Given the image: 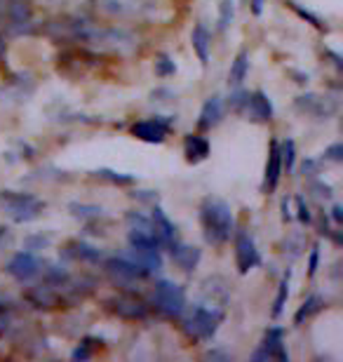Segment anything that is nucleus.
<instances>
[{"label": "nucleus", "instance_id": "obj_4", "mask_svg": "<svg viewBox=\"0 0 343 362\" xmlns=\"http://www.w3.org/2000/svg\"><path fill=\"white\" fill-rule=\"evenodd\" d=\"M151 306L158 310L160 315L179 320L186 313V292L184 287L172 280H158L151 294Z\"/></svg>", "mask_w": 343, "mask_h": 362}, {"label": "nucleus", "instance_id": "obj_44", "mask_svg": "<svg viewBox=\"0 0 343 362\" xmlns=\"http://www.w3.org/2000/svg\"><path fill=\"white\" fill-rule=\"evenodd\" d=\"M7 313H10V303H7L5 296L0 294V322L7 325V320H10V317H7ZM0 332H3V325H0Z\"/></svg>", "mask_w": 343, "mask_h": 362}, {"label": "nucleus", "instance_id": "obj_5", "mask_svg": "<svg viewBox=\"0 0 343 362\" xmlns=\"http://www.w3.org/2000/svg\"><path fill=\"white\" fill-rule=\"evenodd\" d=\"M0 14L10 33H26L33 26L31 0H0Z\"/></svg>", "mask_w": 343, "mask_h": 362}, {"label": "nucleus", "instance_id": "obj_8", "mask_svg": "<svg viewBox=\"0 0 343 362\" xmlns=\"http://www.w3.org/2000/svg\"><path fill=\"white\" fill-rule=\"evenodd\" d=\"M42 269V259L35 252H17L10 257V262L5 264V273L14 278L17 282H31L33 278H38Z\"/></svg>", "mask_w": 343, "mask_h": 362}, {"label": "nucleus", "instance_id": "obj_15", "mask_svg": "<svg viewBox=\"0 0 343 362\" xmlns=\"http://www.w3.org/2000/svg\"><path fill=\"white\" fill-rule=\"evenodd\" d=\"M223 111H226L223 99L219 97V94H211V97L205 99V104H202V108H200L198 127L202 129V132H207V129L216 127L219 122L223 120Z\"/></svg>", "mask_w": 343, "mask_h": 362}, {"label": "nucleus", "instance_id": "obj_36", "mask_svg": "<svg viewBox=\"0 0 343 362\" xmlns=\"http://www.w3.org/2000/svg\"><path fill=\"white\" fill-rule=\"evenodd\" d=\"M310 191L315 193L318 198H322V200H332V195H334V188L330 184H325V181H313Z\"/></svg>", "mask_w": 343, "mask_h": 362}, {"label": "nucleus", "instance_id": "obj_20", "mask_svg": "<svg viewBox=\"0 0 343 362\" xmlns=\"http://www.w3.org/2000/svg\"><path fill=\"white\" fill-rule=\"evenodd\" d=\"M64 255L76 259V262H85V264H101L104 262V252L99 247H94V245L85 243V240H73L66 245V250H64Z\"/></svg>", "mask_w": 343, "mask_h": 362}, {"label": "nucleus", "instance_id": "obj_28", "mask_svg": "<svg viewBox=\"0 0 343 362\" xmlns=\"http://www.w3.org/2000/svg\"><path fill=\"white\" fill-rule=\"evenodd\" d=\"M94 175H97L99 179L111 181V184H115V186H132L136 181L132 175H122V172H115V170H108V168H101V170L94 172Z\"/></svg>", "mask_w": 343, "mask_h": 362}, {"label": "nucleus", "instance_id": "obj_25", "mask_svg": "<svg viewBox=\"0 0 343 362\" xmlns=\"http://www.w3.org/2000/svg\"><path fill=\"white\" fill-rule=\"evenodd\" d=\"M127 243H129V247H134V250H141V247H158V250H165V247H163V243L158 240V235L153 233V230L129 228Z\"/></svg>", "mask_w": 343, "mask_h": 362}, {"label": "nucleus", "instance_id": "obj_19", "mask_svg": "<svg viewBox=\"0 0 343 362\" xmlns=\"http://www.w3.org/2000/svg\"><path fill=\"white\" fill-rule=\"evenodd\" d=\"M151 223H153V230H156L158 240L163 243V247L177 240V226H174V221L163 212V207L156 205L151 209Z\"/></svg>", "mask_w": 343, "mask_h": 362}, {"label": "nucleus", "instance_id": "obj_13", "mask_svg": "<svg viewBox=\"0 0 343 362\" xmlns=\"http://www.w3.org/2000/svg\"><path fill=\"white\" fill-rule=\"evenodd\" d=\"M104 269H106L108 275H111V278L120 280V282H139V280L149 278V275H146V271L139 269V266L129 257H111V259H104Z\"/></svg>", "mask_w": 343, "mask_h": 362}, {"label": "nucleus", "instance_id": "obj_43", "mask_svg": "<svg viewBox=\"0 0 343 362\" xmlns=\"http://www.w3.org/2000/svg\"><path fill=\"white\" fill-rule=\"evenodd\" d=\"M205 358H207V360H223V362H231V360H233V356H231V353H226V351H221V349H214V351H209Z\"/></svg>", "mask_w": 343, "mask_h": 362}, {"label": "nucleus", "instance_id": "obj_30", "mask_svg": "<svg viewBox=\"0 0 343 362\" xmlns=\"http://www.w3.org/2000/svg\"><path fill=\"white\" fill-rule=\"evenodd\" d=\"M280 158H282V172L284 170H287V172L294 170V165H296V144L291 139L280 144Z\"/></svg>", "mask_w": 343, "mask_h": 362}, {"label": "nucleus", "instance_id": "obj_27", "mask_svg": "<svg viewBox=\"0 0 343 362\" xmlns=\"http://www.w3.org/2000/svg\"><path fill=\"white\" fill-rule=\"evenodd\" d=\"M289 271L284 273V278L280 280V285H277V294H275V301H273V310H271V315L273 317H280L282 315V310L284 306H287V299H289Z\"/></svg>", "mask_w": 343, "mask_h": 362}, {"label": "nucleus", "instance_id": "obj_39", "mask_svg": "<svg viewBox=\"0 0 343 362\" xmlns=\"http://www.w3.org/2000/svg\"><path fill=\"white\" fill-rule=\"evenodd\" d=\"M318 266H320V247H318V245H313L310 257H308V278H315Z\"/></svg>", "mask_w": 343, "mask_h": 362}, {"label": "nucleus", "instance_id": "obj_9", "mask_svg": "<svg viewBox=\"0 0 343 362\" xmlns=\"http://www.w3.org/2000/svg\"><path fill=\"white\" fill-rule=\"evenodd\" d=\"M236 240H233V247H236V266L240 275H247L254 271L261 264V252L254 243V238L247 233V230H236Z\"/></svg>", "mask_w": 343, "mask_h": 362}, {"label": "nucleus", "instance_id": "obj_7", "mask_svg": "<svg viewBox=\"0 0 343 362\" xmlns=\"http://www.w3.org/2000/svg\"><path fill=\"white\" fill-rule=\"evenodd\" d=\"M294 108L301 111L303 115H310V118H315V120H330L339 111V101L330 97V94L308 92V94H301V97L294 99Z\"/></svg>", "mask_w": 343, "mask_h": 362}, {"label": "nucleus", "instance_id": "obj_2", "mask_svg": "<svg viewBox=\"0 0 343 362\" xmlns=\"http://www.w3.org/2000/svg\"><path fill=\"white\" fill-rule=\"evenodd\" d=\"M223 308L221 306H209V303H198L188 313L181 315V329L191 341L205 344L216 337L219 327L223 322Z\"/></svg>", "mask_w": 343, "mask_h": 362}, {"label": "nucleus", "instance_id": "obj_26", "mask_svg": "<svg viewBox=\"0 0 343 362\" xmlns=\"http://www.w3.org/2000/svg\"><path fill=\"white\" fill-rule=\"evenodd\" d=\"M69 212L80 221H97L104 216V209L99 205H90V202H71Z\"/></svg>", "mask_w": 343, "mask_h": 362}, {"label": "nucleus", "instance_id": "obj_46", "mask_svg": "<svg viewBox=\"0 0 343 362\" xmlns=\"http://www.w3.org/2000/svg\"><path fill=\"white\" fill-rule=\"evenodd\" d=\"M252 360H254V362H261V360H266V362H268V360H271V358H268V353H266V351H264V349H261V346H259V349L252 353Z\"/></svg>", "mask_w": 343, "mask_h": 362}, {"label": "nucleus", "instance_id": "obj_17", "mask_svg": "<svg viewBox=\"0 0 343 362\" xmlns=\"http://www.w3.org/2000/svg\"><path fill=\"white\" fill-rule=\"evenodd\" d=\"M282 177V158H280V144L271 141V153L266 160V175H264V193H273Z\"/></svg>", "mask_w": 343, "mask_h": 362}, {"label": "nucleus", "instance_id": "obj_23", "mask_svg": "<svg viewBox=\"0 0 343 362\" xmlns=\"http://www.w3.org/2000/svg\"><path fill=\"white\" fill-rule=\"evenodd\" d=\"M247 74H250V52L247 49H240L236 54V59L231 64V71H228V85L231 88H240L245 83Z\"/></svg>", "mask_w": 343, "mask_h": 362}, {"label": "nucleus", "instance_id": "obj_34", "mask_svg": "<svg viewBox=\"0 0 343 362\" xmlns=\"http://www.w3.org/2000/svg\"><path fill=\"white\" fill-rule=\"evenodd\" d=\"M50 243H52V238L50 235H28L26 238V250H31V252L45 250Z\"/></svg>", "mask_w": 343, "mask_h": 362}, {"label": "nucleus", "instance_id": "obj_10", "mask_svg": "<svg viewBox=\"0 0 343 362\" xmlns=\"http://www.w3.org/2000/svg\"><path fill=\"white\" fill-rule=\"evenodd\" d=\"M172 125L174 118H170V115H153V118L134 122L132 134L146 144H163L167 139V134H170Z\"/></svg>", "mask_w": 343, "mask_h": 362}, {"label": "nucleus", "instance_id": "obj_1", "mask_svg": "<svg viewBox=\"0 0 343 362\" xmlns=\"http://www.w3.org/2000/svg\"><path fill=\"white\" fill-rule=\"evenodd\" d=\"M200 226L202 235L214 247H223L231 243L233 233H236V216L226 200L221 198H205L200 202Z\"/></svg>", "mask_w": 343, "mask_h": 362}, {"label": "nucleus", "instance_id": "obj_22", "mask_svg": "<svg viewBox=\"0 0 343 362\" xmlns=\"http://www.w3.org/2000/svg\"><path fill=\"white\" fill-rule=\"evenodd\" d=\"M191 45H193V52L198 54V59L202 66L209 64V52H211V33L205 24H198L193 28L191 33Z\"/></svg>", "mask_w": 343, "mask_h": 362}, {"label": "nucleus", "instance_id": "obj_21", "mask_svg": "<svg viewBox=\"0 0 343 362\" xmlns=\"http://www.w3.org/2000/svg\"><path fill=\"white\" fill-rule=\"evenodd\" d=\"M209 141L202 134H188L184 139V156L191 165H198L202 160H207L209 156Z\"/></svg>", "mask_w": 343, "mask_h": 362}, {"label": "nucleus", "instance_id": "obj_32", "mask_svg": "<svg viewBox=\"0 0 343 362\" xmlns=\"http://www.w3.org/2000/svg\"><path fill=\"white\" fill-rule=\"evenodd\" d=\"M156 74L160 78H167V76H174L177 74V64H174L167 54H160L158 62H156Z\"/></svg>", "mask_w": 343, "mask_h": 362}, {"label": "nucleus", "instance_id": "obj_12", "mask_svg": "<svg viewBox=\"0 0 343 362\" xmlns=\"http://www.w3.org/2000/svg\"><path fill=\"white\" fill-rule=\"evenodd\" d=\"M240 115H245L247 120L252 122H271L273 115H275V108H273V101L268 97L266 92H247V99H245V106Z\"/></svg>", "mask_w": 343, "mask_h": 362}, {"label": "nucleus", "instance_id": "obj_37", "mask_svg": "<svg viewBox=\"0 0 343 362\" xmlns=\"http://www.w3.org/2000/svg\"><path fill=\"white\" fill-rule=\"evenodd\" d=\"M92 346H94V339H85V341L73 351V360H90L92 358Z\"/></svg>", "mask_w": 343, "mask_h": 362}, {"label": "nucleus", "instance_id": "obj_42", "mask_svg": "<svg viewBox=\"0 0 343 362\" xmlns=\"http://www.w3.org/2000/svg\"><path fill=\"white\" fill-rule=\"evenodd\" d=\"M12 230L7 228V226H0V250H5V247H10L12 245Z\"/></svg>", "mask_w": 343, "mask_h": 362}, {"label": "nucleus", "instance_id": "obj_38", "mask_svg": "<svg viewBox=\"0 0 343 362\" xmlns=\"http://www.w3.org/2000/svg\"><path fill=\"white\" fill-rule=\"evenodd\" d=\"M296 212H298V219H301V223H310V221H313L310 207L306 205L303 195H296Z\"/></svg>", "mask_w": 343, "mask_h": 362}, {"label": "nucleus", "instance_id": "obj_18", "mask_svg": "<svg viewBox=\"0 0 343 362\" xmlns=\"http://www.w3.org/2000/svg\"><path fill=\"white\" fill-rule=\"evenodd\" d=\"M261 349L268 353V358L271 360L289 362V351H287V344H284V332L280 327H268L266 329Z\"/></svg>", "mask_w": 343, "mask_h": 362}, {"label": "nucleus", "instance_id": "obj_3", "mask_svg": "<svg viewBox=\"0 0 343 362\" xmlns=\"http://www.w3.org/2000/svg\"><path fill=\"white\" fill-rule=\"evenodd\" d=\"M0 209H3L14 223H28V221H35L42 214L45 202L33 193L0 191Z\"/></svg>", "mask_w": 343, "mask_h": 362}, {"label": "nucleus", "instance_id": "obj_45", "mask_svg": "<svg viewBox=\"0 0 343 362\" xmlns=\"http://www.w3.org/2000/svg\"><path fill=\"white\" fill-rule=\"evenodd\" d=\"M332 221L337 223V226H341V223H343V207L341 205L332 207Z\"/></svg>", "mask_w": 343, "mask_h": 362}, {"label": "nucleus", "instance_id": "obj_33", "mask_svg": "<svg viewBox=\"0 0 343 362\" xmlns=\"http://www.w3.org/2000/svg\"><path fill=\"white\" fill-rule=\"evenodd\" d=\"M322 160H327V163H341L343 160V144L337 141V144H332V146H327L325 153H322Z\"/></svg>", "mask_w": 343, "mask_h": 362}, {"label": "nucleus", "instance_id": "obj_48", "mask_svg": "<svg viewBox=\"0 0 343 362\" xmlns=\"http://www.w3.org/2000/svg\"><path fill=\"white\" fill-rule=\"evenodd\" d=\"M282 219L284 221H291V209H289V198L282 200Z\"/></svg>", "mask_w": 343, "mask_h": 362}, {"label": "nucleus", "instance_id": "obj_11", "mask_svg": "<svg viewBox=\"0 0 343 362\" xmlns=\"http://www.w3.org/2000/svg\"><path fill=\"white\" fill-rule=\"evenodd\" d=\"M106 308L111 310L113 315L125 317V320H146L149 317V303L141 301L134 294H118L106 299Z\"/></svg>", "mask_w": 343, "mask_h": 362}, {"label": "nucleus", "instance_id": "obj_24", "mask_svg": "<svg viewBox=\"0 0 343 362\" xmlns=\"http://www.w3.org/2000/svg\"><path fill=\"white\" fill-rule=\"evenodd\" d=\"M325 299L320 294H310L308 299H306L301 306H298L296 315H294V325H303L306 320H310L313 315H318L320 310H325Z\"/></svg>", "mask_w": 343, "mask_h": 362}, {"label": "nucleus", "instance_id": "obj_41", "mask_svg": "<svg viewBox=\"0 0 343 362\" xmlns=\"http://www.w3.org/2000/svg\"><path fill=\"white\" fill-rule=\"evenodd\" d=\"M303 175L306 177H318L320 175V160H310L308 158V160L303 163Z\"/></svg>", "mask_w": 343, "mask_h": 362}, {"label": "nucleus", "instance_id": "obj_31", "mask_svg": "<svg viewBox=\"0 0 343 362\" xmlns=\"http://www.w3.org/2000/svg\"><path fill=\"white\" fill-rule=\"evenodd\" d=\"M127 226L129 228H141V230H153V223H151V216H146L141 212H127L125 216ZM156 233V230H153Z\"/></svg>", "mask_w": 343, "mask_h": 362}, {"label": "nucleus", "instance_id": "obj_16", "mask_svg": "<svg viewBox=\"0 0 343 362\" xmlns=\"http://www.w3.org/2000/svg\"><path fill=\"white\" fill-rule=\"evenodd\" d=\"M127 257L132 259V262L139 266V269H144L149 278H151L153 273L163 271V264H165V259H163V255H160L158 247H141V250L129 247V255Z\"/></svg>", "mask_w": 343, "mask_h": 362}, {"label": "nucleus", "instance_id": "obj_6", "mask_svg": "<svg viewBox=\"0 0 343 362\" xmlns=\"http://www.w3.org/2000/svg\"><path fill=\"white\" fill-rule=\"evenodd\" d=\"M24 299L31 303L33 308H40V310L71 306L69 299H66V292H64V285L57 287V285H50V282H45V280H42L40 285H33L31 289H26Z\"/></svg>", "mask_w": 343, "mask_h": 362}, {"label": "nucleus", "instance_id": "obj_47", "mask_svg": "<svg viewBox=\"0 0 343 362\" xmlns=\"http://www.w3.org/2000/svg\"><path fill=\"white\" fill-rule=\"evenodd\" d=\"M250 5H252V12H254V14H257V17H259V14L264 12V5H266V0H250Z\"/></svg>", "mask_w": 343, "mask_h": 362}, {"label": "nucleus", "instance_id": "obj_14", "mask_svg": "<svg viewBox=\"0 0 343 362\" xmlns=\"http://www.w3.org/2000/svg\"><path fill=\"white\" fill-rule=\"evenodd\" d=\"M165 250H170L172 262L177 264L184 273H193L195 269H198V264H200V259H202V252L198 247H193V245H186V243H179V240L170 243Z\"/></svg>", "mask_w": 343, "mask_h": 362}, {"label": "nucleus", "instance_id": "obj_29", "mask_svg": "<svg viewBox=\"0 0 343 362\" xmlns=\"http://www.w3.org/2000/svg\"><path fill=\"white\" fill-rule=\"evenodd\" d=\"M236 17V0H221L219 5V31H228Z\"/></svg>", "mask_w": 343, "mask_h": 362}, {"label": "nucleus", "instance_id": "obj_35", "mask_svg": "<svg viewBox=\"0 0 343 362\" xmlns=\"http://www.w3.org/2000/svg\"><path fill=\"white\" fill-rule=\"evenodd\" d=\"M289 7H291V10H294V12H296L301 19H308L310 24L315 26V28H325V24H322V21H320V19L315 17V14L308 12V10H303V7H298V3H294V0H289Z\"/></svg>", "mask_w": 343, "mask_h": 362}, {"label": "nucleus", "instance_id": "obj_49", "mask_svg": "<svg viewBox=\"0 0 343 362\" xmlns=\"http://www.w3.org/2000/svg\"><path fill=\"white\" fill-rule=\"evenodd\" d=\"M325 54H330V57H332V64H334V66H337V69H341V66H343V64H341V57H339L337 52H332V49H327Z\"/></svg>", "mask_w": 343, "mask_h": 362}, {"label": "nucleus", "instance_id": "obj_40", "mask_svg": "<svg viewBox=\"0 0 343 362\" xmlns=\"http://www.w3.org/2000/svg\"><path fill=\"white\" fill-rule=\"evenodd\" d=\"M134 200L139 202H158V193L156 191H134V193H129Z\"/></svg>", "mask_w": 343, "mask_h": 362}]
</instances>
